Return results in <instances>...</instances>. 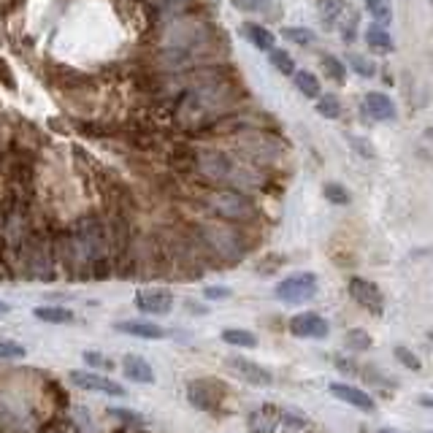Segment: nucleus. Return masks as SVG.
I'll return each mask as SVG.
<instances>
[{"label": "nucleus", "instance_id": "obj_1", "mask_svg": "<svg viewBox=\"0 0 433 433\" xmlns=\"http://www.w3.org/2000/svg\"><path fill=\"white\" fill-rule=\"evenodd\" d=\"M209 209L225 222H250L255 220V204L241 190H211L206 195Z\"/></svg>", "mask_w": 433, "mask_h": 433}, {"label": "nucleus", "instance_id": "obj_2", "mask_svg": "<svg viewBox=\"0 0 433 433\" xmlns=\"http://www.w3.org/2000/svg\"><path fill=\"white\" fill-rule=\"evenodd\" d=\"M206 247L211 250V255L222 257L225 263H236L247 252V244L241 238V233L233 225H211L204 230Z\"/></svg>", "mask_w": 433, "mask_h": 433}, {"label": "nucleus", "instance_id": "obj_3", "mask_svg": "<svg viewBox=\"0 0 433 433\" xmlns=\"http://www.w3.org/2000/svg\"><path fill=\"white\" fill-rule=\"evenodd\" d=\"M225 398H228V387H225V382H220L214 377L187 382V401L195 409H201V411L217 414L222 409V404H225Z\"/></svg>", "mask_w": 433, "mask_h": 433}, {"label": "nucleus", "instance_id": "obj_4", "mask_svg": "<svg viewBox=\"0 0 433 433\" xmlns=\"http://www.w3.org/2000/svg\"><path fill=\"white\" fill-rule=\"evenodd\" d=\"M241 152L247 154L250 160H255L257 165L274 163L281 152H284V141L271 136V133H250L241 138Z\"/></svg>", "mask_w": 433, "mask_h": 433}, {"label": "nucleus", "instance_id": "obj_5", "mask_svg": "<svg viewBox=\"0 0 433 433\" xmlns=\"http://www.w3.org/2000/svg\"><path fill=\"white\" fill-rule=\"evenodd\" d=\"M277 298L284 304H304L311 301L317 295V277L311 271H301V274H293L287 279H281L277 284Z\"/></svg>", "mask_w": 433, "mask_h": 433}, {"label": "nucleus", "instance_id": "obj_6", "mask_svg": "<svg viewBox=\"0 0 433 433\" xmlns=\"http://www.w3.org/2000/svg\"><path fill=\"white\" fill-rule=\"evenodd\" d=\"M136 309L149 317H163L174 309V293L165 287H144L136 293Z\"/></svg>", "mask_w": 433, "mask_h": 433}, {"label": "nucleus", "instance_id": "obj_7", "mask_svg": "<svg viewBox=\"0 0 433 433\" xmlns=\"http://www.w3.org/2000/svg\"><path fill=\"white\" fill-rule=\"evenodd\" d=\"M225 366L247 384H255V387H268V384H274V374H271L268 368H263L260 363H255V360H247V357H241V355H230L228 360H225Z\"/></svg>", "mask_w": 433, "mask_h": 433}, {"label": "nucleus", "instance_id": "obj_8", "mask_svg": "<svg viewBox=\"0 0 433 433\" xmlns=\"http://www.w3.org/2000/svg\"><path fill=\"white\" fill-rule=\"evenodd\" d=\"M347 287H350V295L355 298V304H360L363 309H368L371 314L379 317V314L384 311V295L374 281L363 279V277H352Z\"/></svg>", "mask_w": 433, "mask_h": 433}, {"label": "nucleus", "instance_id": "obj_9", "mask_svg": "<svg viewBox=\"0 0 433 433\" xmlns=\"http://www.w3.org/2000/svg\"><path fill=\"white\" fill-rule=\"evenodd\" d=\"M71 382L76 384L79 390H87V393H101V395H125L128 390L120 382L103 377V374H92V371H71Z\"/></svg>", "mask_w": 433, "mask_h": 433}, {"label": "nucleus", "instance_id": "obj_10", "mask_svg": "<svg viewBox=\"0 0 433 433\" xmlns=\"http://www.w3.org/2000/svg\"><path fill=\"white\" fill-rule=\"evenodd\" d=\"M290 333L298 338H325L331 333V325L317 311H304V314H295L290 320Z\"/></svg>", "mask_w": 433, "mask_h": 433}, {"label": "nucleus", "instance_id": "obj_11", "mask_svg": "<svg viewBox=\"0 0 433 433\" xmlns=\"http://www.w3.org/2000/svg\"><path fill=\"white\" fill-rule=\"evenodd\" d=\"M281 423V407L277 404H260L247 417V431L250 433H277Z\"/></svg>", "mask_w": 433, "mask_h": 433}, {"label": "nucleus", "instance_id": "obj_12", "mask_svg": "<svg viewBox=\"0 0 433 433\" xmlns=\"http://www.w3.org/2000/svg\"><path fill=\"white\" fill-rule=\"evenodd\" d=\"M328 390H331L338 401H344V404H350V407H357V409H363V411H374V409H377V401H374L366 390H357V387H352V384L331 382Z\"/></svg>", "mask_w": 433, "mask_h": 433}, {"label": "nucleus", "instance_id": "obj_13", "mask_svg": "<svg viewBox=\"0 0 433 433\" xmlns=\"http://www.w3.org/2000/svg\"><path fill=\"white\" fill-rule=\"evenodd\" d=\"M122 374L128 377L130 382L136 384H154V368L147 357L141 355H122V363H120Z\"/></svg>", "mask_w": 433, "mask_h": 433}, {"label": "nucleus", "instance_id": "obj_14", "mask_svg": "<svg viewBox=\"0 0 433 433\" xmlns=\"http://www.w3.org/2000/svg\"><path fill=\"white\" fill-rule=\"evenodd\" d=\"M363 111L371 117V120H377V122H393L395 120V103L390 101L384 92H368L366 98H363Z\"/></svg>", "mask_w": 433, "mask_h": 433}, {"label": "nucleus", "instance_id": "obj_15", "mask_svg": "<svg viewBox=\"0 0 433 433\" xmlns=\"http://www.w3.org/2000/svg\"><path fill=\"white\" fill-rule=\"evenodd\" d=\"M114 328L120 333L144 338V341H160V338H165V331H163L160 325L149 322V320H125V322H117Z\"/></svg>", "mask_w": 433, "mask_h": 433}, {"label": "nucleus", "instance_id": "obj_16", "mask_svg": "<svg viewBox=\"0 0 433 433\" xmlns=\"http://www.w3.org/2000/svg\"><path fill=\"white\" fill-rule=\"evenodd\" d=\"M241 33H244V38H247L252 47H257L260 51H271V49H274V41H277V35H274L268 27L257 25V22H244V25H241Z\"/></svg>", "mask_w": 433, "mask_h": 433}, {"label": "nucleus", "instance_id": "obj_17", "mask_svg": "<svg viewBox=\"0 0 433 433\" xmlns=\"http://www.w3.org/2000/svg\"><path fill=\"white\" fill-rule=\"evenodd\" d=\"M33 314L41 322H49V325H68V322H74V311L65 309V306H38Z\"/></svg>", "mask_w": 433, "mask_h": 433}, {"label": "nucleus", "instance_id": "obj_18", "mask_svg": "<svg viewBox=\"0 0 433 433\" xmlns=\"http://www.w3.org/2000/svg\"><path fill=\"white\" fill-rule=\"evenodd\" d=\"M317 8H320V19L325 27H333L347 11V0H317Z\"/></svg>", "mask_w": 433, "mask_h": 433}, {"label": "nucleus", "instance_id": "obj_19", "mask_svg": "<svg viewBox=\"0 0 433 433\" xmlns=\"http://www.w3.org/2000/svg\"><path fill=\"white\" fill-rule=\"evenodd\" d=\"M366 44H368V49L379 51V54L393 51V38H390V33L382 25H374L366 30Z\"/></svg>", "mask_w": 433, "mask_h": 433}, {"label": "nucleus", "instance_id": "obj_20", "mask_svg": "<svg viewBox=\"0 0 433 433\" xmlns=\"http://www.w3.org/2000/svg\"><path fill=\"white\" fill-rule=\"evenodd\" d=\"M222 341L230 344V347H257V336L252 331H244V328L222 331Z\"/></svg>", "mask_w": 433, "mask_h": 433}, {"label": "nucleus", "instance_id": "obj_21", "mask_svg": "<svg viewBox=\"0 0 433 433\" xmlns=\"http://www.w3.org/2000/svg\"><path fill=\"white\" fill-rule=\"evenodd\" d=\"M293 81H295V87L304 92L306 98H320V79L314 76V74H309V71H295V74H293Z\"/></svg>", "mask_w": 433, "mask_h": 433}, {"label": "nucleus", "instance_id": "obj_22", "mask_svg": "<svg viewBox=\"0 0 433 433\" xmlns=\"http://www.w3.org/2000/svg\"><path fill=\"white\" fill-rule=\"evenodd\" d=\"M322 71H325V76L333 79L336 84H344V81H347V65H344L338 57H333V54H322Z\"/></svg>", "mask_w": 433, "mask_h": 433}, {"label": "nucleus", "instance_id": "obj_23", "mask_svg": "<svg viewBox=\"0 0 433 433\" xmlns=\"http://www.w3.org/2000/svg\"><path fill=\"white\" fill-rule=\"evenodd\" d=\"M366 11L377 25H387L393 19V8L387 0H366Z\"/></svg>", "mask_w": 433, "mask_h": 433}, {"label": "nucleus", "instance_id": "obj_24", "mask_svg": "<svg viewBox=\"0 0 433 433\" xmlns=\"http://www.w3.org/2000/svg\"><path fill=\"white\" fill-rule=\"evenodd\" d=\"M322 195H325V201H331L333 206H347L352 201V195L347 193V187L338 184V181H328V184L322 187Z\"/></svg>", "mask_w": 433, "mask_h": 433}, {"label": "nucleus", "instance_id": "obj_25", "mask_svg": "<svg viewBox=\"0 0 433 433\" xmlns=\"http://www.w3.org/2000/svg\"><path fill=\"white\" fill-rule=\"evenodd\" d=\"M344 344L350 350H355V352H363V350L371 347V336H368V331H363V328H350V331L344 333Z\"/></svg>", "mask_w": 433, "mask_h": 433}, {"label": "nucleus", "instance_id": "obj_26", "mask_svg": "<svg viewBox=\"0 0 433 433\" xmlns=\"http://www.w3.org/2000/svg\"><path fill=\"white\" fill-rule=\"evenodd\" d=\"M268 60H271V65H274L279 74H284V76H293V74H295V63H293V57L284 49H271L268 51Z\"/></svg>", "mask_w": 433, "mask_h": 433}, {"label": "nucleus", "instance_id": "obj_27", "mask_svg": "<svg viewBox=\"0 0 433 433\" xmlns=\"http://www.w3.org/2000/svg\"><path fill=\"white\" fill-rule=\"evenodd\" d=\"M317 111L325 117V120H338L341 117V103L336 95H320L317 98Z\"/></svg>", "mask_w": 433, "mask_h": 433}, {"label": "nucleus", "instance_id": "obj_28", "mask_svg": "<svg viewBox=\"0 0 433 433\" xmlns=\"http://www.w3.org/2000/svg\"><path fill=\"white\" fill-rule=\"evenodd\" d=\"M350 68L355 71L357 76H363V79H371L374 74H377V65L368 60V57H363V54H350Z\"/></svg>", "mask_w": 433, "mask_h": 433}, {"label": "nucleus", "instance_id": "obj_29", "mask_svg": "<svg viewBox=\"0 0 433 433\" xmlns=\"http://www.w3.org/2000/svg\"><path fill=\"white\" fill-rule=\"evenodd\" d=\"M281 35H284L287 41L298 44V47H309V44L314 41V33H311L309 27H284V30H281Z\"/></svg>", "mask_w": 433, "mask_h": 433}, {"label": "nucleus", "instance_id": "obj_30", "mask_svg": "<svg viewBox=\"0 0 433 433\" xmlns=\"http://www.w3.org/2000/svg\"><path fill=\"white\" fill-rule=\"evenodd\" d=\"M27 350L22 344H17V341H3L0 338V357L3 360H19V357H25Z\"/></svg>", "mask_w": 433, "mask_h": 433}, {"label": "nucleus", "instance_id": "obj_31", "mask_svg": "<svg viewBox=\"0 0 433 433\" xmlns=\"http://www.w3.org/2000/svg\"><path fill=\"white\" fill-rule=\"evenodd\" d=\"M395 360H398L404 368H411V371H420V368H423L420 357L414 355V352H409L407 347H395Z\"/></svg>", "mask_w": 433, "mask_h": 433}, {"label": "nucleus", "instance_id": "obj_32", "mask_svg": "<svg viewBox=\"0 0 433 433\" xmlns=\"http://www.w3.org/2000/svg\"><path fill=\"white\" fill-rule=\"evenodd\" d=\"M357 25H360V17H357V14H347V19H344V25H341V38H344V44H352L357 38Z\"/></svg>", "mask_w": 433, "mask_h": 433}, {"label": "nucleus", "instance_id": "obj_33", "mask_svg": "<svg viewBox=\"0 0 433 433\" xmlns=\"http://www.w3.org/2000/svg\"><path fill=\"white\" fill-rule=\"evenodd\" d=\"M84 363H87L90 368H103V371H111V368H114V360L101 355V352H84Z\"/></svg>", "mask_w": 433, "mask_h": 433}, {"label": "nucleus", "instance_id": "obj_34", "mask_svg": "<svg viewBox=\"0 0 433 433\" xmlns=\"http://www.w3.org/2000/svg\"><path fill=\"white\" fill-rule=\"evenodd\" d=\"M238 11L244 14H255V11H265L268 8V0H230Z\"/></svg>", "mask_w": 433, "mask_h": 433}, {"label": "nucleus", "instance_id": "obj_35", "mask_svg": "<svg viewBox=\"0 0 433 433\" xmlns=\"http://www.w3.org/2000/svg\"><path fill=\"white\" fill-rule=\"evenodd\" d=\"M206 301H225V298H230L233 293H230V287H220V284H209L204 290Z\"/></svg>", "mask_w": 433, "mask_h": 433}, {"label": "nucleus", "instance_id": "obj_36", "mask_svg": "<svg viewBox=\"0 0 433 433\" xmlns=\"http://www.w3.org/2000/svg\"><path fill=\"white\" fill-rule=\"evenodd\" d=\"M111 411H114V417H120L125 423H141V417L133 414V409H111Z\"/></svg>", "mask_w": 433, "mask_h": 433}, {"label": "nucleus", "instance_id": "obj_37", "mask_svg": "<svg viewBox=\"0 0 433 433\" xmlns=\"http://www.w3.org/2000/svg\"><path fill=\"white\" fill-rule=\"evenodd\" d=\"M333 363H336L338 371H344V374H357V366L352 363V360H347V357H336Z\"/></svg>", "mask_w": 433, "mask_h": 433}, {"label": "nucleus", "instance_id": "obj_38", "mask_svg": "<svg viewBox=\"0 0 433 433\" xmlns=\"http://www.w3.org/2000/svg\"><path fill=\"white\" fill-rule=\"evenodd\" d=\"M350 141H352V147H355V149L360 154H363V157H374V149H371V147H368V144H366L363 138H355V136H352Z\"/></svg>", "mask_w": 433, "mask_h": 433}, {"label": "nucleus", "instance_id": "obj_39", "mask_svg": "<svg viewBox=\"0 0 433 433\" xmlns=\"http://www.w3.org/2000/svg\"><path fill=\"white\" fill-rule=\"evenodd\" d=\"M420 407L433 409V395H420Z\"/></svg>", "mask_w": 433, "mask_h": 433}, {"label": "nucleus", "instance_id": "obj_40", "mask_svg": "<svg viewBox=\"0 0 433 433\" xmlns=\"http://www.w3.org/2000/svg\"><path fill=\"white\" fill-rule=\"evenodd\" d=\"M0 314H8V304L6 301H0Z\"/></svg>", "mask_w": 433, "mask_h": 433}, {"label": "nucleus", "instance_id": "obj_41", "mask_svg": "<svg viewBox=\"0 0 433 433\" xmlns=\"http://www.w3.org/2000/svg\"><path fill=\"white\" fill-rule=\"evenodd\" d=\"M425 138H431V141H433V128L425 130Z\"/></svg>", "mask_w": 433, "mask_h": 433}, {"label": "nucleus", "instance_id": "obj_42", "mask_svg": "<svg viewBox=\"0 0 433 433\" xmlns=\"http://www.w3.org/2000/svg\"><path fill=\"white\" fill-rule=\"evenodd\" d=\"M379 433H398V431H393V428H382Z\"/></svg>", "mask_w": 433, "mask_h": 433}, {"label": "nucleus", "instance_id": "obj_43", "mask_svg": "<svg viewBox=\"0 0 433 433\" xmlns=\"http://www.w3.org/2000/svg\"><path fill=\"white\" fill-rule=\"evenodd\" d=\"M301 433H317V431H309V428H304V431H301Z\"/></svg>", "mask_w": 433, "mask_h": 433}, {"label": "nucleus", "instance_id": "obj_44", "mask_svg": "<svg viewBox=\"0 0 433 433\" xmlns=\"http://www.w3.org/2000/svg\"><path fill=\"white\" fill-rule=\"evenodd\" d=\"M428 338H431V341H433V331H428Z\"/></svg>", "mask_w": 433, "mask_h": 433}, {"label": "nucleus", "instance_id": "obj_45", "mask_svg": "<svg viewBox=\"0 0 433 433\" xmlns=\"http://www.w3.org/2000/svg\"><path fill=\"white\" fill-rule=\"evenodd\" d=\"M431 3H433V0H431Z\"/></svg>", "mask_w": 433, "mask_h": 433}, {"label": "nucleus", "instance_id": "obj_46", "mask_svg": "<svg viewBox=\"0 0 433 433\" xmlns=\"http://www.w3.org/2000/svg\"><path fill=\"white\" fill-rule=\"evenodd\" d=\"M428 433H431V431H428Z\"/></svg>", "mask_w": 433, "mask_h": 433}]
</instances>
